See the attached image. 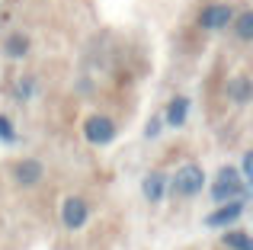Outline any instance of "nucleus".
<instances>
[{"label": "nucleus", "instance_id": "5", "mask_svg": "<svg viewBox=\"0 0 253 250\" xmlns=\"http://www.w3.org/2000/svg\"><path fill=\"white\" fill-rule=\"evenodd\" d=\"M86 218H90V208H86V202L81 199V196H71V199L64 202V208H61L64 228H71V231H81V228L86 225Z\"/></svg>", "mask_w": 253, "mask_h": 250}, {"label": "nucleus", "instance_id": "11", "mask_svg": "<svg viewBox=\"0 0 253 250\" xmlns=\"http://www.w3.org/2000/svg\"><path fill=\"white\" fill-rule=\"evenodd\" d=\"M231 23H234V32H237V39H241V42H250V39H253V13L250 10L241 13V16H234Z\"/></svg>", "mask_w": 253, "mask_h": 250}, {"label": "nucleus", "instance_id": "14", "mask_svg": "<svg viewBox=\"0 0 253 250\" xmlns=\"http://www.w3.org/2000/svg\"><path fill=\"white\" fill-rule=\"evenodd\" d=\"M32 93H36V81H32V77H23V81L16 83V96H19V103L29 100Z\"/></svg>", "mask_w": 253, "mask_h": 250}, {"label": "nucleus", "instance_id": "10", "mask_svg": "<svg viewBox=\"0 0 253 250\" xmlns=\"http://www.w3.org/2000/svg\"><path fill=\"white\" fill-rule=\"evenodd\" d=\"M228 96L234 103H241V106H244V103H250V96H253L250 81H247V77H234V81L228 83Z\"/></svg>", "mask_w": 253, "mask_h": 250}, {"label": "nucleus", "instance_id": "1", "mask_svg": "<svg viewBox=\"0 0 253 250\" xmlns=\"http://www.w3.org/2000/svg\"><path fill=\"white\" fill-rule=\"evenodd\" d=\"M211 199L215 202H231V199H247V183L234 167H221L215 186H211Z\"/></svg>", "mask_w": 253, "mask_h": 250}, {"label": "nucleus", "instance_id": "12", "mask_svg": "<svg viewBox=\"0 0 253 250\" xmlns=\"http://www.w3.org/2000/svg\"><path fill=\"white\" fill-rule=\"evenodd\" d=\"M3 48H6V58H26V51H29V39L16 32V36H10V39H6V45H3Z\"/></svg>", "mask_w": 253, "mask_h": 250}, {"label": "nucleus", "instance_id": "3", "mask_svg": "<svg viewBox=\"0 0 253 250\" xmlns=\"http://www.w3.org/2000/svg\"><path fill=\"white\" fill-rule=\"evenodd\" d=\"M84 138L90 144H109L116 138V125H112L109 116H90L84 125Z\"/></svg>", "mask_w": 253, "mask_h": 250}, {"label": "nucleus", "instance_id": "8", "mask_svg": "<svg viewBox=\"0 0 253 250\" xmlns=\"http://www.w3.org/2000/svg\"><path fill=\"white\" fill-rule=\"evenodd\" d=\"M164 189H167V176L164 173H148L144 176V183H141V193H144V199H151V202H161L164 199Z\"/></svg>", "mask_w": 253, "mask_h": 250}, {"label": "nucleus", "instance_id": "2", "mask_svg": "<svg viewBox=\"0 0 253 250\" xmlns=\"http://www.w3.org/2000/svg\"><path fill=\"white\" fill-rule=\"evenodd\" d=\"M205 186V173L199 164H183V167L173 173L170 180V193L173 196H183V199H189V196H199Z\"/></svg>", "mask_w": 253, "mask_h": 250}, {"label": "nucleus", "instance_id": "4", "mask_svg": "<svg viewBox=\"0 0 253 250\" xmlns=\"http://www.w3.org/2000/svg\"><path fill=\"white\" fill-rule=\"evenodd\" d=\"M231 19H234V6H228V3H211V6H205V10L199 13V26L209 29V32L231 26Z\"/></svg>", "mask_w": 253, "mask_h": 250}, {"label": "nucleus", "instance_id": "6", "mask_svg": "<svg viewBox=\"0 0 253 250\" xmlns=\"http://www.w3.org/2000/svg\"><path fill=\"white\" fill-rule=\"evenodd\" d=\"M241 215H244V199H231V206H228V202H221V208L211 212L205 221H209L211 228H224V225H231V221H237Z\"/></svg>", "mask_w": 253, "mask_h": 250}, {"label": "nucleus", "instance_id": "13", "mask_svg": "<svg viewBox=\"0 0 253 250\" xmlns=\"http://www.w3.org/2000/svg\"><path fill=\"white\" fill-rule=\"evenodd\" d=\"M224 247L228 250H253V244H250V238L244 231H231V234H224Z\"/></svg>", "mask_w": 253, "mask_h": 250}, {"label": "nucleus", "instance_id": "9", "mask_svg": "<svg viewBox=\"0 0 253 250\" xmlns=\"http://www.w3.org/2000/svg\"><path fill=\"white\" fill-rule=\"evenodd\" d=\"M186 113H189V100H186V96H176V100H170L164 119H167V125L179 128V125H186Z\"/></svg>", "mask_w": 253, "mask_h": 250}, {"label": "nucleus", "instance_id": "7", "mask_svg": "<svg viewBox=\"0 0 253 250\" xmlns=\"http://www.w3.org/2000/svg\"><path fill=\"white\" fill-rule=\"evenodd\" d=\"M45 176V167H42V161H19L16 164V183L19 186H36L39 180Z\"/></svg>", "mask_w": 253, "mask_h": 250}, {"label": "nucleus", "instance_id": "17", "mask_svg": "<svg viewBox=\"0 0 253 250\" xmlns=\"http://www.w3.org/2000/svg\"><path fill=\"white\" fill-rule=\"evenodd\" d=\"M144 135H148V138H157V135H161V119H151V125L144 128Z\"/></svg>", "mask_w": 253, "mask_h": 250}, {"label": "nucleus", "instance_id": "16", "mask_svg": "<svg viewBox=\"0 0 253 250\" xmlns=\"http://www.w3.org/2000/svg\"><path fill=\"white\" fill-rule=\"evenodd\" d=\"M241 176H244V183H250V180H253V157H250V154H244V164H241Z\"/></svg>", "mask_w": 253, "mask_h": 250}, {"label": "nucleus", "instance_id": "15", "mask_svg": "<svg viewBox=\"0 0 253 250\" xmlns=\"http://www.w3.org/2000/svg\"><path fill=\"white\" fill-rule=\"evenodd\" d=\"M0 141H6V144H13V141H16V131H13V122L6 119V116H0Z\"/></svg>", "mask_w": 253, "mask_h": 250}]
</instances>
